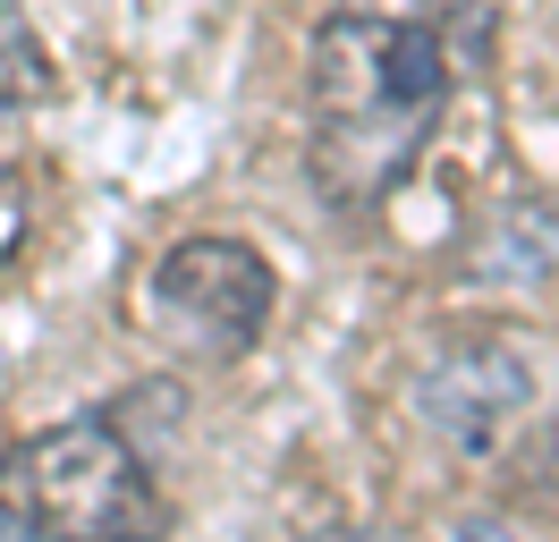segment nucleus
<instances>
[{
    "mask_svg": "<svg viewBox=\"0 0 559 542\" xmlns=\"http://www.w3.org/2000/svg\"><path fill=\"white\" fill-rule=\"evenodd\" d=\"M306 542H407V534H390V526H331V534H306Z\"/></svg>",
    "mask_w": 559,
    "mask_h": 542,
    "instance_id": "obj_9",
    "label": "nucleus"
},
{
    "mask_svg": "<svg viewBox=\"0 0 559 542\" xmlns=\"http://www.w3.org/2000/svg\"><path fill=\"white\" fill-rule=\"evenodd\" d=\"M26 221H35L26 187H17V178H0V271L17 263V246H26Z\"/></svg>",
    "mask_w": 559,
    "mask_h": 542,
    "instance_id": "obj_7",
    "label": "nucleus"
},
{
    "mask_svg": "<svg viewBox=\"0 0 559 542\" xmlns=\"http://www.w3.org/2000/svg\"><path fill=\"white\" fill-rule=\"evenodd\" d=\"M466 68L450 34L399 0H331L306 43V178L340 221L382 212L424 169Z\"/></svg>",
    "mask_w": 559,
    "mask_h": 542,
    "instance_id": "obj_1",
    "label": "nucleus"
},
{
    "mask_svg": "<svg viewBox=\"0 0 559 542\" xmlns=\"http://www.w3.org/2000/svg\"><path fill=\"white\" fill-rule=\"evenodd\" d=\"M543 399V356H534V339L509 331V322H484V331H441L432 339V356L416 365L407 381V415H416V433L457 458V467H491L518 424L534 415Z\"/></svg>",
    "mask_w": 559,
    "mask_h": 542,
    "instance_id": "obj_3",
    "label": "nucleus"
},
{
    "mask_svg": "<svg viewBox=\"0 0 559 542\" xmlns=\"http://www.w3.org/2000/svg\"><path fill=\"white\" fill-rule=\"evenodd\" d=\"M272 305H280L272 255L229 229L178 237L153 263V280H144V314L187 365H246L263 347V331H272Z\"/></svg>",
    "mask_w": 559,
    "mask_h": 542,
    "instance_id": "obj_4",
    "label": "nucleus"
},
{
    "mask_svg": "<svg viewBox=\"0 0 559 542\" xmlns=\"http://www.w3.org/2000/svg\"><path fill=\"white\" fill-rule=\"evenodd\" d=\"M500 517H525V526L559 534V406L543 424L525 415L518 440L500 449Z\"/></svg>",
    "mask_w": 559,
    "mask_h": 542,
    "instance_id": "obj_5",
    "label": "nucleus"
},
{
    "mask_svg": "<svg viewBox=\"0 0 559 542\" xmlns=\"http://www.w3.org/2000/svg\"><path fill=\"white\" fill-rule=\"evenodd\" d=\"M51 85H60V68L43 51L26 0H0V110H35V102H51Z\"/></svg>",
    "mask_w": 559,
    "mask_h": 542,
    "instance_id": "obj_6",
    "label": "nucleus"
},
{
    "mask_svg": "<svg viewBox=\"0 0 559 542\" xmlns=\"http://www.w3.org/2000/svg\"><path fill=\"white\" fill-rule=\"evenodd\" d=\"M170 492L144 440V390L17 433L0 449V542H162Z\"/></svg>",
    "mask_w": 559,
    "mask_h": 542,
    "instance_id": "obj_2",
    "label": "nucleus"
},
{
    "mask_svg": "<svg viewBox=\"0 0 559 542\" xmlns=\"http://www.w3.org/2000/svg\"><path fill=\"white\" fill-rule=\"evenodd\" d=\"M450 542H518V526H509V517L491 508V517H457V526H450Z\"/></svg>",
    "mask_w": 559,
    "mask_h": 542,
    "instance_id": "obj_8",
    "label": "nucleus"
}]
</instances>
